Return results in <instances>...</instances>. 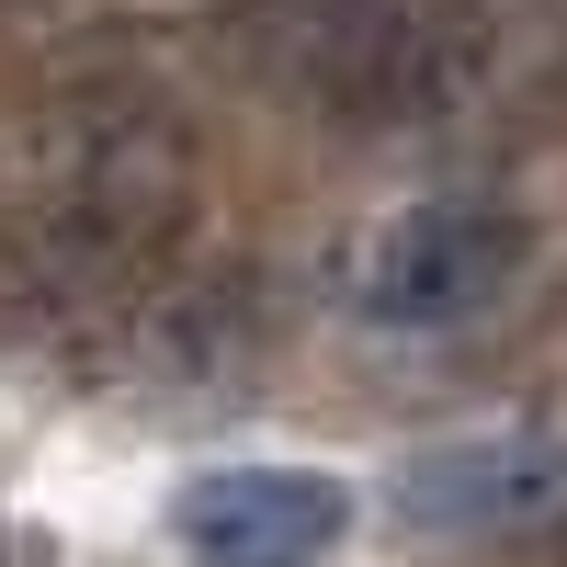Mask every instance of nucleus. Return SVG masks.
Instances as JSON below:
<instances>
[{
    "instance_id": "obj_1",
    "label": "nucleus",
    "mask_w": 567,
    "mask_h": 567,
    "mask_svg": "<svg viewBox=\"0 0 567 567\" xmlns=\"http://www.w3.org/2000/svg\"><path fill=\"white\" fill-rule=\"evenodd\" d=\"M250 69L307 114L420 125L477 80V0H261Z\"/></svg>"
},
{
    "instance_id": "obj_2",
    "label": "nucleus",
    "mask_w": 567,
    "mask_h": 567,
    "mask_svg": "<svg viewBox=\"0 0 567 567\" xmlns=\"http://www.w3.org/2000/svg\"><path fill=\"white\" fill-rule=\"evenodd\" d=\"M34 216H58L69 239H91L114 272H136L182 216H194V136H182V114L148 80H91L58 114Z\"/></svg>"
},
{
    "instance_id": "obj_3",
    "label": "nucleus",
    "mask_w": 567,
    "mask_h": 567,
    "mask_svg": "<svg viewBox=\"0 0 567 567\" xmlns=\"http://www.w3.org/2000/svg\"><path fill=\"white\" fill-rule=\"evenodd\" d=\"M523 261H534V227L511 205H477V194L409 205L363 250V318L374 329H465L477 307H499L523 284Z\"/></svg>"
},
{
    "instance_id": "obj_4",
    "label": "nucleus",
    "mask_w": 567,
    "mask_h": 567,
    "mask_svg": "<svg viewBox=\"0 0 567 567\" xmlns=\"http://www.w3.org/2000/svg\"><path fill=\"white\" fill-rule=\"evenodd\" d=\"M352 534V488L307 465H205L171 488V545L194 567H329Z\"/></svg>"
},
{
    "instance_id": "obj_5",
    "label": "nucleus",
    "mask_w": 567,
    "mask_h": 567,
    "mask_svg": "<svg viewBox=\"0 0 567 567\" xmlns=\"http://www.w3.org/2000/svg\"><path fill=\"white\" fill-rule=\"evenodd\" d=\"M398 511L420 534H567V443L556 432H488L398 465Z\"/></svg>"
},
{
    "instance_id": "obj_6",
    "label": "nucleus",
    "mask_w": 567,
    "mask_h": 567,
    "mask_svg": "<svg viewBox=\"0 0 567 567\" xmlns=\"http://www.w3.org/2000/svg\"><path fill=\"white\" fill-rule=\"evenodd\" d=\"M0 567H23V545H12V534H0Z\"/></svg>"
},
{
    "instance_id": "obj_7",
    "label": "nucleus",
    "mask_w": 567,
    "mask_h": 567,
    "mask_svg": "<svg viewBox=\"0 0 567 567\" xmlns=\"http://www.w3.org/2000/svg\"><path fill=\"white\" fill-rule=\"evenodd\" d=\"M12 12H34V0H0V23H12Z\"/></svg>"
}]
</instances>
